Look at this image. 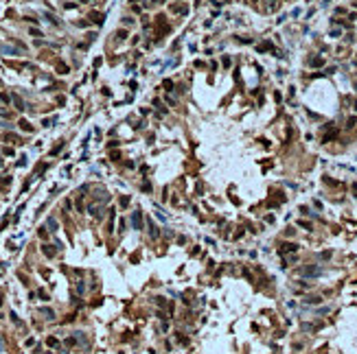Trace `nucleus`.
<instances>
[{"mask_svg":"<svg viewBox=\"0 0 357 354\" xmlns=\"http://www.w3.org/2000/svg\"><path fill=\"white\" fill-rule=\"evenodd\" d=\"M132 225H134V229H140L143 227V214H140V210H136L132 214Z\"/></svg>","mask_w":357,"mask_h":354,"instance_id":"f257e3e1","label":"nucleus"},{"mask_svg":"<svg viewBox=\"0 0 357 354\" xmlns=\"http://www.w3.org/2000/svg\"><path fill=\"white\" fill-rule=\"evenodd\" d=\"M300 273H302V275H320L322 269H318V267H305V269H300Z\"/></svg>","mask_w":357,"mask_h":354,"instance_id":"f03ea898","label":"nucleus"},{"mask_svg":"<svg viewBox=\"0 0 357 354\" xmlns=\"http://www.w3.org/2000/svg\"><path fill=\"white\" fill-rule=\"evenodd\" d=\"M11 101H13V105H15V109H20V111H22V109H24V107H26V105H24V101H22V98L18 96V94H11Z\"/></svg>","mask_w":357,"mask_h":354,"instance_id":"7ed1b4c3","label":"nucleus"},{"mask_svg":"<svg viewBox=\"0 0 357 354\" xmlns=\"http://www.w3.org/2000/svg\"><path fill=\"white\" fill-rule=\"evenodd\" d=\"M298 247L294 245V243H285V245H281V254H287V251H296Z\"/></svg>","mask_w":357,"mask_h":354,"instance_id":"20e7f679","label":"nucleus"},{"mask_svg":"<svg viewBox=\"0 0 357 354\" xmlns=\"http://www.w3.org/2000/svg\"><path fill=\"white\" fill-rule=\"evenodd\" d=\"M0 53H9V55H20V50L9 48V46H0Z\"/></svg>","mask_w":357,"mask_h":354,"instance_id":"39448f33","label":"nucleus"},{"mask_svg":"<svg viewBox=\"0 0 357 354\" xmlns=\"http://www.w3.org/2000/svg\"><path fill=\"white\" fill-rule=\"evenodd\" d=\"M259 50H261V53H263V50H274V46H272V42H263L259 46Z\"/></svg>","mask_w":357,"mask_h":354,"instance_id":"423d86ee","label":"nucleus"},{"mask_svg":"<svg viewBox=\"0 0 357 354\" xmlns=\"http://www.w3.org/2000/svg\"><path fill=\"white\" fill-rule=\"evenodd\" d=\"M42 251H44V254H46L48 258H53V256H55V251L51 249V245H44V247H42Z\"/></svg>","mask_w":357,"mask_h":354,"instance_id":"0eeeda50","label":"nucleus"},{"mask_svg":"<svg viewBox=\"0 0 357 354\" xmlns=\"http://www.w3.org/2000/svg\"><path fill=\"white\" fill-rule=\"evenodd\" d=\"M46 223H48V227H51V232H55V229H57V221H55L53 216H48V221H46Z\"/></svg>","mask_w":357,"mask_h":354,"instance_id":"6e6552de","label":"nucleus"},{"mask_svg":"<svg viewBox=\"0 0 357 354\" xmlns=\"http://www.w3.org/2000/svg\"><path fill=\"white\" fill-rule=\"evenodd\" d=\"M42 315H44L46 319H55V313L51 311V308H44V311H42Z\"/></svg>","mask_w":357,"mask_h":354,"instance_id":"1a4fd4ad","label":"nucleus"},{"mask_svg":"<svg viewBox=\"0 0 357 354\" xmlns=\"http://www.w3.org/2000/svg\"><path fill=\"white\" fill-rule=\"evenodd\" d=\"M20 127L24 129V131H33V127H31V125H29L26 120H20Z\"/></svg>","mask_w":357,"mask_h":354,"instance_id":"9d476101","label":"nucleus"},{"mask_svg":"<svg viewBox=\"0 0 357 354\" xmlns=\"http://www.w3.org/2000/svg\"><path fill=\"white\" fill-rule=\"evenodd\" d=\"M322 64H324V59H322V57H313V59H311V66H322Z\"/></svg>","mask_w":357,"mask_h":354,"instance_id":"9b49d317","label":"nucleus"},{"mask_svg":"<svg viewBox=\"0 0 357 354\" xmlns=\"http://www.w3.org/2000/svg\"><path fill=\"white\" fill-rule=\"evenodd\" d=\"M44 15H46V20H51V22H53V24H59V20H57V18H55V15H51V13H44Z\"/></svg>","mask_w":357,"mask_h":354,"instance_id":"f8f14e48","label":"nucleus"},{"mask_svg":"<svg viewBox=\"0 0 357 354\" xmlns=\"http://www.w3.org/2000/svg\"><path fill=\"white\" fill-rule=\"evenodd\" d=\"M149 227H151V229H149V234H151V236H153V238H156V236H158V227H156V225H153V223H151V225H149Z\"/></svg>","mask_w":357,"mask_h":354,"instance_id":"ddd939ff","label":"nucleus"},{"mask_svg":"<svg viewBox=\"0 0 357 354\" xmlns=\"http://www.w3.org/2000/svg\"><path fill=\"white\" fill-rule=\"evenodd\" d=\"M9 182H11V179H9V177H2V179H0V188H4V186H9Z\"/></svg>","mask_w":357,"mask_h":354,"instance_id":"4468645a","label":"nucleus"},{"mask_svg":"<svg viewBox=\"0 0 357 354\" xmlns=\"http://www.w3.org/2000/svg\"><path fill=\"white\" fill-rule=\"evenodd\" d=\"M0 166H2V160H0Z\"/></svg>","mask_w":357,"mask_h":354,"instance_id":"2eb2a0df","label":"nucleus"}]
</instances>
